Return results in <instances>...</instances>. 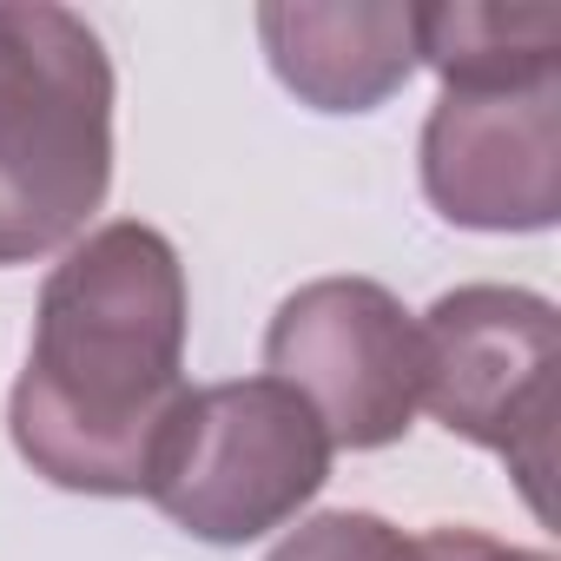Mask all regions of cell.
Wrapping results in <instances>:
<instances>
[{
    "instance_id": "obj_1",
    "label": "cell",
    "mask_w": 561,
    "mask_h": 561,
    "mask_svg": "<svg viewBox=\"0 0 561 561\" xmlns=\"http://www.w3.org/2000/svg\"><path fill=\"white\" fill-rule=\"evenodd\" d=\"M185 264L165 231L113 218L67 244L8 397L21 462L73 495H146L165 423L185 403Z\"/></svg>"
},
{
    "instance_id": "obj_2",
    "label": "cell",
    "mask_w": 561,
    "mask_h": 561,
    "mask_svg": "<svg viewBox=\"0 0 561 561\" xmlns=\"http://www.w3.org/2000/svg\"><path fill=\"white\" fill-rule=\"evenodd\" d=\"M113 192L106 41L47 0L0 8V271L87 238Z\"/></svg>"
},
{
    "instance_id": "obj_3",
    "label": "cell",
    "mask_w": 561,
    "mask_h": 561,
    "mask_svg": "<svg viewBox=\"0 0 561 561\" xmlns=\"http://www.w3.org/2000/svg\"><path fill=\"white\" fill-rule=\"evenodd\" d=\"M331 436L318 410L277 377H231L185 390L146 476V502L211 548H244L298 522L331 482Z\"/></svg>"
},
{
    "instance_id": "obj_4",
    "label": "cell",
    "mask_w": 561,
    "mask_h": 561,
    "mask_svg": "<svg viewBox=\"0 0 561 561\" xmlns=\"http://www.w3.org/2000/svg\"><path fill=\"white\" fill-rule=\"evenodd\" d=\"M423 410L489 449L528 508L548 522V476H554V364H561V318L541 291L522 285H462L443 291L423 318Z\"/></svg>"
},
{
    "instance_id": "obj_5",
    "label": "cell",
    "mask_w": 561,
    "mask_h": 561,
    "mask_svg": "<svg viewBox=\"0 0 561 561\" xmlns=\"http://www.w3.org/2000/svg\"><path fill=\"white\" fill-rule=\"evenodd\" d=\"M264 370L291 383L331 449H390L423 410V337L377 277H318L277 305Z\"/></svg>"
},
{
    "instance_id": "obj_6",
    "label": "cell",
    "mask_w": 561,
    "mask_h": 561,
    "mask_svg": "<svg viewBox=\"0 0 561 561\" xmlns=\"http://www.w3.org/2000/svg\"><path fill=\"white\" fill-rule=\"evenodd\" d=\"M423 192L462 231H548L561 218V80L443 87L423 119Z\"/></svg>"
},
{
    "instance_id": "obj_7",
    "label": "cell",
    "mask_w": 561,
    "mask_h": 561,
    "mask_svg": "<svg viewBox=\"0 0 561 561\" xmlns=\"http://www.w3.org/2000/svg\"><path fill=\"white\" fill-rule=\"evenodd\" d=\"M257 41L277 87L311 113H377L423 67L416 8L403 0H271Z\"/></svg>"
},
{
    "instance_id": "obj_8",
    "label": "cell",
    "mask_w": 561,
    "mask_h": 561,
    "mask_svg": "<svg viewBox=\"0 0 561 561\" xmlns=\"http://www.w3.org/2000/svg\"><path fill=\"white\" fill-rule=\"evenodd\" d=\"M416 60L469 93L561 80V8H416Z\"/></svg>"
},
{
    "instance_id": "obj_9",
    "label": "cell",
    "mask_w": 561,
    "mask_h": 561,
    "mask_svg": "<svg viewBox=\"0 0 561 561\" xmlns=\"http://www.w3.org/2000/svg\"><path fill=\"white\" fill-rule=\"evenodd\" d=\"M271 561H423V548L416 535H403L397 522L370 508H331V515L298 522L271 548Z\"/></svg>"
},
{
    "instance_id": "obj_10",
    "label": "cell",
    "mask_w": 561,
    "mask_h": 561,
    "mask_svg": "<svg viewBox=\"0 0 561 561\" xmlns=\"http://www.w3.org/2000/svg\"><path fill=\"white\" fill-rule=\"evenodd\" d=\"M416 548H423V561H554L541 548H515L482 528H430V535H416Z\"/></svg>"
}]
</instances>
